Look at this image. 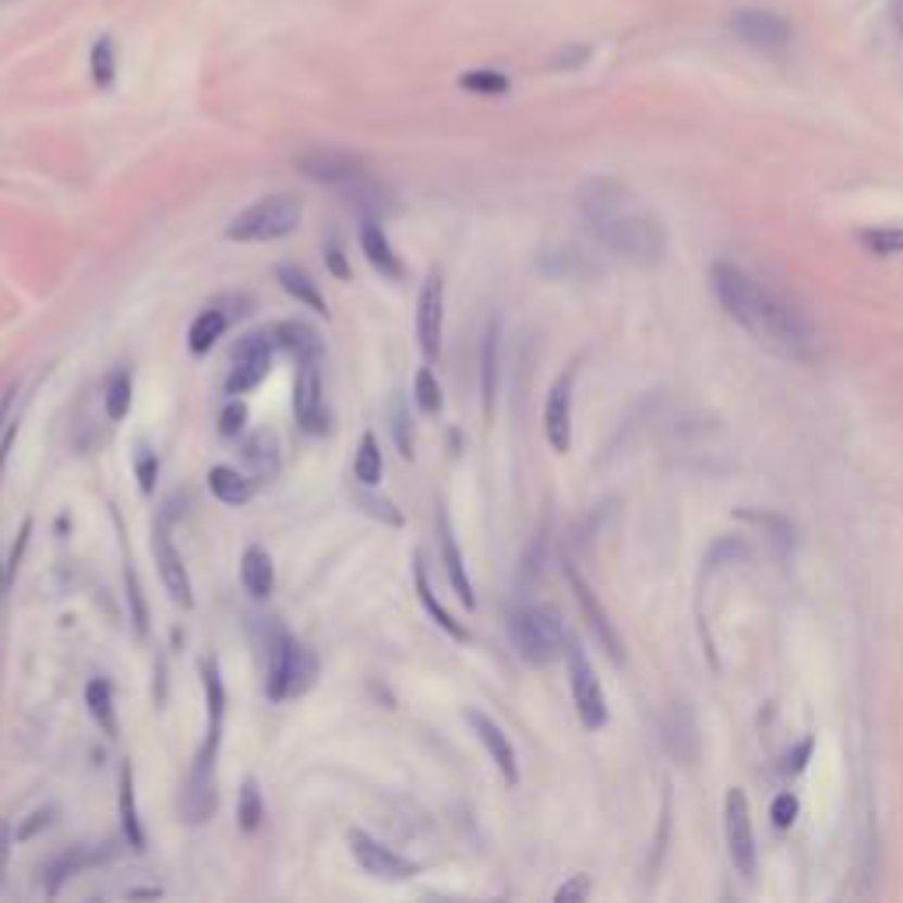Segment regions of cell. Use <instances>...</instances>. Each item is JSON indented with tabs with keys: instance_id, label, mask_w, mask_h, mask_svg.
<instances>
[{
	"instance_id": "cell-38",
	"label": "cell",
	"mask_w": 903,
	"mask_h": 903,
	"mask_svg": "<svg viewBox=\"0 0 903 903\" xmlns=\"http://www.w3.org/2000/svg\"><path fill=\"white\" fill-rule=\"evenodd\" d=\"M414 399L420 406V414H442V406H445V395H442V385H437V378L431 367H420L417 378H414Z\"/></svg>"
},
{
	"instance_id": "cell-44",
	"label": "cell",
	"mask_w": 903,
	"mask_h": 903,
	"mask_svg": "<svg viewBox=\"0 0 903 903\" xmlns=\"http://www.w3.org/2000/svg\"><path fill=\"white\" fill-rule=\"evenodd\" d=\"M28 536H33V516H25V519H22L18 540L11 544V550H8L4 564H0V593H4V589L11 586L14 572H18V564H22V555H25V547H28Z\"/></svg>"
},
{
	"instance_id": "cell-37",
	"label": "cell",
	"mask_w": 903,
	"mask_h": 903,
	"mask_svg": "<svg viewBox=\"0 0 903 903\" xmlns=\"http://www.w3.org/2000/svg\"><path fill=\"white\" fill-rule=\"evenodd\" d=\"M103 409H106V417L113 423L131 414V371H124V367H120V371L110 374L106 392H103Z\"/></svg>"
},
{
	"instance_id": "cell-16",
	"label": "cell",
	"mask_w": 903,
	"mask_h": 903,
	"mask_svg": "<svg viewBox=\"0 0 903 903\" xmlns=\"http://www.w3.org/2000/svg\"><path fill=\"white\" fill-rule=\"evenodd\" d=\"M734 36L755 50H780L790 42V25L776 11L766 8H741L730 18Z\"/></svg>"
},
{
	"instance_id": "cell-3",
	"label": "cell",
	"mask_w": 903,
	"mask_h": 903,
	"mask_svg": "<svg viewBox=\"0 0 903 903\" xmlns=\"http://www.w3.org/2000/svg\"><path fill=\"white\" fill-rule=\"evenodd\" d=\"M318 677V657L307 643L293 639L282 628H272V639H268V677H265V691L272 702L282 699H296L315 685Z\"/></svg>"
},
{
	"instance_id": "cell-48",
	"label": "cell",
	"mask_w": 903,
	"mask_h": 903,
	"mask_svg": "<svg viewBox=\"0 0 903 903\" xmlns=\"http://www.w3.org/2000/svg\"><path fill=\"white\" fill-rule=\"evenodd\" d=\"M462 89L480 96H501L508 92V78L501 71H470V75H462Z\"/></svg>"
},
{
	"instance_id": "cell-28",
	"label": "cell",
	"mask_w": 903,
	"mask_h": 903,
	"mask_svg": "<svg viewBox=\"0 0 903 903\" xmlns=\"http://www.w3.org/2000/svg\"><path fill=\"white\" fill-rule=\"evenodd\" d=\"M240 583L254 600H265L276 589V564L265 547H247L240 558Z\"/></svg>"
},
{
	"instance_id": "cell-36",
	"label": "cell",
	"mask_w": 903,
	"mask_h": 903,
	"mask_svg": "<svg viewBox=\"0 0 903 903\" xmlns=\"http://www.w3.org/2000/svg\"><path fill=\"white\" fill-rule=\"evenodd\" d=\"M381 473H385V462H381V445L371 431H364L360 437V448H357V459H353V476L360 480L364 487H374Z\"/></svg>"
},
{
	"instance_id": "cell-2",
	"label": "cell",
	"mask_w": 903,
	"mask_h": 903,
	"mask_svg": "<svg viewBox=\"0 0 903 903\" xmlns=\"http://www.w3.org/2000/svg\"><path fill=\"white\" fill-rule=\"evenodd\" d=\"M578 212H583L593 237L618 258L635 265H660L667 254V230L618 180H589L578 191Z\"/></svg>"
},
{
	"instance_id": "cell-19",
	"label": "cell",
	"mask_w": 903,
	"mask_h": 903,
	"mask_svg": "<svg viewBox=\"0 0 903 903\" xmlns=\"http://www.w3.org/2000/svg\"><path fill=\"white\" fill-rule=\"evenodd\" d=\"M466 724L473 727L476 734V741L487 748V755L494 759V766H498V773L505 776V784H519V762H516V748L512 741H508V734L494 724V720L487 713H480V710H466Z\"/></svg>"
},
{
	"instance_id": "cell-1",
	"label": "cell",
	"mask_w": 903,
	"mask_h": 903,
	"mask_svg": "<svg viewBox=\"0 0 903 903\" xmlns=\"http://www.w3.org/2000/svg\"><path fill=\"white\" fill-rule=\"evenodd\" d=\"M710 287L724 310L755 339L759 346L784 360H812L818 353L815 325L801 315L794 304H787L780 293L762 287L745 268L730 262H716L710 268Z\"/></svg>"
},
{
	"instance_id": "cell-54",
	"label": "cell",
	"mask_w": 903,
	"mask_h": 903,
	"mask_svg": "<svg viewBox=\"0 0 903 903\" xmlns=\"http://www.w3.org/2000/svg\"><path fill=\"white\" fill-rule=\"evenodd\" d=\"M18 431H22V420H18V417H11V420H8V428L0 431V476H4L8 456H11L14 442H18Z\"/></svg>"
},
{
	"instance_id": "cell-8",
	"label": "cell",
	"mask_w": 903,
	"mask_h": 903,
	"mask_svg": "<svg viewBox=\"0 0 903 903\" xmlns=\"http://www.w3.org/2000/svg\"><path fill=\"white\" fill-rule=\"evenodd\" d=\"M564 657H569V685H572L578 720L586 724V730H600L607 724V699H603L600 677L593 671V663L578 643H569Z\"/></svg>"
},
{
	"instance_id": "cell-20",
	"label": "cell",
	"mask_w": 903,
	"mask_h": 903,
	"mask_svg": "<svg viewBox=\"0 0 903 903\" xmlns=\"http://www.w3.org/2000/svg\"><path fill=\"white\" fill-rule=\"evenodd\" d=\"M564 575H569V586H572V593H575V603H578V611H583L586 625L593 628V635H597L607 653H611V660H621V657H625V653H621V639H618V632H614V625H611V618H607V611L600 607L597 593H593V589L586 586V578L578 575V572L572 569V564H564Z\"/></svg>"
},
{
	"instance_id": "cell-51",
	"label": "cell",
	"mask_w": 903,
	"mask_h": 903,
	"mask_svg": "<svg viewBox=\"0 0 903 903\" xmlns=\"http://www.w3.org/2000/svg\"><path fill=\"white\" fill-rule=\"evenodd\" d=\"M325 268H329L335 279H349L353 276V268L346 262V251H343V240H339L335 233L325 237Z\"/></svg>"
},
{
	"instance_id": "cell-41",
	"label": "cell",
	"mask_w": 903,
	"mask_h": 903,
	"mask_svg": "<svg viewBox=\"0 0 903 903\" xmlns=\"http://www.w3.org/2000/svg\"><path fill=\"white\" fill-rule=\"evenodd\" d=\"M392 434H395V445H399V456L403 459H414V420H409V409L406 403L395 395L392 399Z\"/></svg>"
},
{
	"instance_id": "cell-11",
	"label": "cell",
	"mask_w": 903,
	"mask_h": 903,
	"mask_svg": "<svg viewBox=\"0 0 903 903\" xmlns=\"http://www.w3.org/2000/svg\"><path fill=\"white\" fill-rule=\"evenodd\" d=\"M442 332H445V282L437 272H428L417 301V343L428 364L442 357Z\"/></svg>"
},
{
	"instance_id": "cell-53",
	"label": "cell",
	"mask_w": 903,
	"mask_h": 903,
	"mask_svg": "<svg viewBox=\"0 0 903 903\" xmlns=\"http://www.w3.org/2000/svg\"><path fill=\"white\" fill-rule=\"evenodd\" d=\"M773 823L780 826V829H787L790 823H794V815H798V798L794 794H780L773 801Z\"/></svg>"
},
{
	"instance_id": "cell-21",
	"label": "cell",
	"mask_w": 903,
	"mask_h": 903,
	"mask_svg": "<svg viewBox=\"0 0 903 903\" xmlns=\"http://www.w3.org/2000/svg\"><path fill=\"white\" fill-rule=\"evenodd\" d=\"M360 251H364V258L371 262L374 272H381V279L399 282L406 276V265H403L399 254H395L392 240H389L385 230H381L378 219H364L360 222Z\"/></svg>"
},
{
	"instance_id": "cell-56",
	"label": "cell",
	"mask_w": 903,
	"mask_h": 903,
	"mask_svg": "<svg viewBox=\"0 0 903 903\" xmlns=\"http://www.w3.org/2000/svg\"><path fill=\"white\" fill-rule=\"evenodd\" d=\"M809 752H812V741H804V745L798 748V752L787 759V770H790V773H801V770H804V759H809Z\"/></svg>"
},
{
	"instance_id": "cell-29",
	"label": "cell",
	"mask_w": 903,
	"mask_h": 903,
	"mask_svg": "<svg viewBox=\"0 0 903 903\" xmlns=\"http://www.w3.org/2000/svg\"><path fill=\"white\" fill-rule=\"evenodd\" d=\"M120 829H124V843L131 847L135 854L145 851V829H141V815H138L135 766L131 762H124L120 766Z\"/></svg>"
},
{
	"instance_id": "cell-7",
	"label": "cell",
	"mask_w": 903,
	"mask_h": 903,
	"mask_svg": "<svg viewBox=\"0 0 903 903\" xmlns=\"http://www.w3.org/2000/svg\"><path fill=\"white\" fill-rule=\"evenodd\" d=\"M346 843H349L353 861H357V865H360L367 875H371V879H381V882H409L414 875H420L417 861L395 854L392 847H385L381 840H374L371 832H364V829H349V832H346Z\"/></svg>"
},
{
	"instance_id": "cell-42",
	"label": "cell",
	"mask_w": 903,
	"mask_h": 903,
	"mask_svg": "<svg viewBox=\"0 0 903 903\" xmlns=\"http://www.w3.org/2000/svg\"><path fill=\"white\" fill-rule=\"evenodd\" d=\"M124 583H127V600H131L135 632L141 635V639H145V635H149V607H145V593H141L138 572L131 569V561H127V569H124Z\"/></svg>"
},
{
	"instance_id": "cell-49",
	"label": "cell",
	"mask_w": 903,
	"mask_h": 903,
	"mask_svg": "<svg viewBox=\"0 0 903 903\" xmlns=\"http://www.w3.org/2000/svg\"><path fill=\"white\" fill-rule=\"evenodd\" d=\"M589 56H593V50L586 47V42H564L561 50L550 53V67L555 71H578V67L589 64Z\"/></svg>"
},
{
	"instance_id": "cell-22",
	"label": "cell",
	"mask_w": 903,
	"mask_h": 903,
	"mask_svg": "<svg viewBox=\"0 0 903 903\" xmlns=\"http://www.w3.org/2000/svg\"><path fill=\"white\" fill-rule=\"evenodd\" d=\"M498 378H501V325H498V318H491L484 329V343H480V403H484L487 420L494 417Z\"/></svg>"
},
{
	"instance_id": "cell-52",
	"label": "cell",
	"mask_w": 903,
	"mask_h": 903,
	"mask_svg": "<svg viewBox=\"0 0 903 903\" xmlns=\"http://www.w3.org/2000/svg\"><path fill=\"white\" fill-rule=\"evenodd\" d=\"M586 896H589V875H572V879L555 893L558 903H572V900H586Z\"/></svg>"
},
{
	"instance_id": "cell-33",
	"label": "cell",
	"mask_w": 903,
	"mask_h": 903,
	"mask_svg": "<svg viewBox=\"0 0 903 903\" xmlns=\"http://www.w3.org/2000/svg\"><path fill=\"white\" fill-rule=\"evenodd\" d=\"M85 705H89V716L99 724V730L106 738H117V710H113V685L106 677H92L85 685Z\"/></svg>"
},
{
	"instance_id": "cell-24",
	"label": "cell",
	"mask_w": 903,
	"mask_h": 903,
	"mask_svg": "<svg viewBox=\"0 0 903 903\" xmlns=\"http://www.w3.org/2000/svg\"><path fill=\"white\" fill-rule=\"evenodd\" d=\"M437 536H442V561H445L448 583H452V589H456V597L466 603V611H473L476 593H473L470 572H466V561H462V550L456 544V533H452V522H448L445 512H437Z\"/></svg>"
},
{
	"instance_id": "cell-23",
	"label": "cell",
	"mask_w": 903,
	"mask_h": 903,
	"mask_svg": "<svg viewBox=\"0 0 903 903\" xmlns=\"http://www.w3.org/2000/svg\"><path fill=\"white\" fill-rule=\"evenodd\" d=\"M216 776L212 773H188V780H183L180 790V815L188 826H205L212 815H216Z\"/></svg>"
},
{
	"instance_id": "cell-47",
	"label": "cell",
	"mask_w": 903,
	"mask_h": 903,
	"mask_svg": "<svg viewBox=\"0 0 903 903\" xmlns=\"http://www.w3.org/2000/svg\"><path fill=\"white\" fill-rule=\"evenodd\" d=\"M53 818H56V804H42V809L28 812V815L22 818V823H18V829H14V840H18V843L36 840L42 829L53 826Z\"/></svg>"
},
{
	"instance_id": "cell-10",
	"label": "cell",
	"mask_w": 903,
	"mask_h": 903,
	"mask_svg": "<svg viewBox=\"0 0 903 903\" xmlns=\"http://www.w3.org/2000/svg\"><path fill=\"white\" fill-rule=\"evenodd\" d=\"M202 685H205V705H208V727H205V741L194 755V773H216V759H219V741H222V716H226V688H222V674H219V660L208 657L202 663Z\"/></svg>"
},
{
	"instance_id": "cell-12",
	"label": "cell",
	"mask_w": 903,
	"mask_h": 903,
	"mask_svg": "<svg viewBox=\"0 0 903 903\" xmlns=\"http://www.w3.org/2000/svg\"><path fill=\"white\" fill-rule=\"evenodd\" d=\"M660 741L667 748V755L674 762H682V766H691V762L699 759L702 738H699L696 713H691L688 702H682V699L667 702V710L660 716Z\"/></svg>"
},
{
	"instance_id": "cell-25",
	"label": "cell",
	"mask_w": 903,
	"mask_h": 903,
	"mask_svg": "<svg viewBox=\"0 0 903 903\" xmlns=\"http://www.w3.org/2000/svg\"><path fill=\"white\" fill-rule=\"evenodd\" d=\"M339 194L346 198V202L353 205L360 212L364 219H385L389 212L395 208V202H392V194L381 188L378 180H371L367 174H360V177H353L349 183H343V188H335Z\"/></svg>"
},
{
	"instance_id": "cell-43",
	"label": "cell",
	"mask_w": 903,
	"mask_h": 903,
	"mask_svg": "<svg viewBox=\"0 0 903 903\" xmlns=\"http://www.w3.org/2000/svg\"><path fill=\"white\" fill-rule=\"evenodd\" d=\"M135 476H138V491L141 494H152L155 491V480H160V456H155V452L145 442L135 445Z\"/></svg>"
},
{
	"instance_id": "cell-26",
	"label": "cell",
	"mask_w": 903,
	"mask_h": 903,
	"mask_svg": "<svg viewBox=\"0 0 903 903\" xmlns=\"http://www.w3.org/2000/svg\"><path fill=\"white\" fill-rule=\"evenodd\" d=\"M414 586H417V600H420V607L431 614L434 625L442 628V632L448 635V639H456V643H470V632H466V625H459V621L445 611V603L434 597V589H431V583H428V569H423V558H420V555H414Z\"/></svg>"
},
{
	"instance_id": "cell-15",
	"label": "cell",
	"mask_w": 903,
	"mask_h": 903,
	"mask_svg": "<svg viewBox=\"0 0 903 903\" xmlns=\"http://www.w3.org/2000/svg\"><path fill=\"white\" fill-rule=\"evenodd\" d=\"M152 555L155 564H160V575H163V586L169 593V600L180 603L183 611H191L194 607V586H191V575L183 569V558L177 555L174 540H169V522H155L152 530Z\"/></svg>"
},
{
	"instance_id": "cell-30",
	"label": "cell",
	"mask_w": 903,
	"mask_h": 903,
	"mask_svg": "<svg viewBox=\"0 0 903 903\" xmlns=\"http://www.w3.org/2000/svg\"><path fill=\"white\" fill-rule=\"evenodd\" d=\"M276 279H279V287L287 290L296 304H304V307L315 310V315L329 318V304H325L318 282L310 279L307 268H301V265H279V268H276Z\"/></svg>"
},
{
	"instance_id": "cell-6",
	"label": "cell",
	"mask_w": 903,
	"mask_h": 903,
	"mask_svg": "<svg viewBox=\"0 0 903 903\" xmlns=\"http://www.w3.org/2000/svg\"><path fill=\"white\" fill-rule=\"evenodd\" d=\"M272 349H276L272 329H258L240 339L233 346V367L226 374V395H247L258 389L268 378V371H272Z\"/></svg>"
},
{
	"instance_id": "cell-50",
	"label": "cell",
	"mask_w": 903,
	"mask_h": 903,
	"mask_svg": "<svg viewBox=\"0 0 903 903\" xmlns=\"http://www.w3.org/2000/svg\"><path fill=\"white\" fill-rule=\"evenodd\" d=\"M244 423H247V403L240 399V395H233V399L226 403L222 414H219V434L222 437H240Z\"/></svg>"
},
{
	"instance_id": "cell-18",
	"label": "cell",
	"mask_w": 903,
	"mask_h": 903,
	"mask_svg": "<svg viewBox=\"0 0 903 903\" xmlns=\"http://www.w3.org/2000/svg\"><path fill=\"white\" fill-rule=\"evenodd\" d=\"M572 385H575V367H569V371L550 385L547 403H544L547 445L555 452H561V456L572 448Z\"/></svg>"
},
{
	"instance_id": "cell-32",
	"label": "cell",
	"mask_w": 903,
	"mask_h": 903,
	"mask_svg": "<svg viewBox=\"0 0 903 903\" xmlns=\"http://www.w3.org/2000/svg\"><path fill=\"white\" fill-rule=\"evenodd\" d=\"M208 491L216 494L222 505H247L254 498V487H258V480L244 476L233 466H212L208 470Z\"/></svg>"
},
{
	"instance_id": "cell-17",
	"label": "cell",
	"mask_w": 903,
	"mask_h": 903,
	"mask_svg": "<svg viewBox=\"0 0 903 903\" xmlns=\"http://www.w3.org/2000/svg\"><path fill=\"white\" fill-rule=\"evenodd\" d=\"M117 854H120L117 840H106V843H78V847H71V851L56 854V857L50 861V865H47V896L61 893V886L71 879V875H78V872H85V868L106 865V861H113Z\"/></svg>"
},
{
	"instance_id": "cell-40",
	"label": "cell",
	"mask_w": 903,
	"mask_h": 903,
	"mask_svg": "<svg viewBox=\"0 0 903 903\" xmlns=\"http://www.w3.org/2000/svg\"><path fill=\"white\" fill-rule=\"evenodd\" d=\"M92 78L99 89H110L113 78H117V50H113L110 36L96 39V47H92Z\"/></svg>"
},
{
	"instance_id": "cell-34",
	"label": "cell",
	"mask_w": 903,
	"mask_h": 903,
	"mask_svg": "<svg viewBox=\"0 0 903 903\" xmlns=\"http://www.w3.org/2000/svg\"><path fill=\"white\" fill-rule=\"evenodd\" d=\"M244 459L254 466V480H268L279 473V442L272 431H258L247 437Z\"/></svg>"
},
{
	"instance_id": "cell-9",
	"label": "cell",
	"mask_w": 903,
	"mask_h": 903,
	"mask_svg": "<svg viewBox=\"0 0 903 903\" xmlns=\"http://www.w3.org/2000/svg\"><path fill=\"white\" fill-rule=\"evenodd\" d=\"M724 829H727V851L734 861V872L752 879L755 875V829H752V812H748L745 790L730 787L724 798Z\"/></svg>"
},
{
	"instance_id": "cell-5",
	"label": "cell",
	"mask_w": 903,
	"mask_h": 903,
	"mask_svg": "<svg viewBox=\"0 0 903 903\" xmlns=\"http://www.w3.org/2000/svg\"><path fill=\"white\" fill-rule=\"evenodd\" d=\"M508 635H512L516 653L526 663H550L564 653V625L561 614L547 603H526L508 618Z\"/></svg>"
},
{
	"instance_id": "cell-55",
	"label": "cell",
	"mask_w": 903,
	"mask_h": 903,
	"mask_svg": "<svg viewBox=\"0 0 903 903\" xmlns=\"http://www.w3.org/2000/svg\"><path fill=\"white\" fill-rule=\"evenodd\" d=\"M11 847H14V829H11V823L0 818V886H4V875H8Z\"/></svg>"
},
{
	"instance_id": "cell-35",
	"label": "cell",
	"mask_w": 903,
	"mask_h": 903,
	"mask_svg": "<svg viewBox=\"0 0 903 903\" xmlns=\"http://www.w3.org/2000/svg\"><path fill=\"white\" fill-rule=\"evenodd\" d=\"M265 823V801H262V787L254 776H244L237 794V826L240 832H258Z\"/></svg>"
},
{
	"instance_id": "cell-27",
	"label": "cell",
	"mask_w": 903,
	"mask_h": 903,
	"mask_svg": "<svg viewBox=\"0 0 903 903\" xmlns=\"http://www.w3.org/2000/svg\"><path fill=\"white\" fill-rule=\"evenodd\" d=\"M272 339H276V346L279 349H287L290 357H296V364H304V360H318L321 353H325V343H321V335L310 329L307 321H279L272 325Z\"/></svg>"
},
{
	"instance_id": "cell-57",
	"label": "cell",
	"mask_w": 903,
	"mask_h": 903,
	"mask_svg": "<svg viewBox=\"0 0 903 903\" xmlns=\"http://www.w3.org/2000/svg\"><path fill=\"white\" fill-rule=\"evenodd\" d=\"M127 896H131V900H145V896H149V900H155V896H163V889H160V886H149V889H131V893H127Z\"/></svg>"
},
{
	"instance_id": "cell-13",
	"label": "cell",
	"mask_w": 903,
	"mask_h": 903,
	"mask_svg": "<svg viewBox=\"0 0 903 903\" xmlns=\"http://www.w3.org/2000/svg\"><path fill=\"white\" fill-rule=\"evenodd\" d=\"M293 414H296V423H301L304 434H325L329 431V409H325V385H321L318 360H304L301 371H296Z\"/></svg>"
},
{
	"instance_id": "cell-45",
	"label": "cell",
	"mask_w": 903,
	"mask_h": 903,
	"mask_svg": "<svg viewBox=\"0 0 903 903\" xmlns=\"http://www.w3.org/2000/svg\"><path fill=\"white\" fill-rule=\"evenodd\" d=\"M861 244H865L872 254H903V230L900 226H882V230H868L861 233Z\"/></svg>"
},
{
	"instance_id": "cell-39",
	"label": "cell",
	"mask_w": 903,
	"mask_h": 903,
	"mask_svg": "<svg viewBox=\"0 0 903 903\" xmlns=\"http://www.w3.org/2000/svg\"><path fill=\"white\" fill-rule=\"evenodd\" d=\"M353 505H357L360 512H367L371 519L385 522V526H403V522H406L399 508H395V501H389V498H378V494L364 491V484H360V491H353Z\"/></svg>"
},
{
	"instance_id": "cell-4",
	"label": "cell",
	"mask_w": 903,
	"mask_h": 903,
	"mask_svg": "<svg viewBox=\"0 0 903 903\" xmlns=\"http://www.w3.org/2000/svg\"><path fill=\"white\" fill-rule=\"evenodd\" d=\"M301 219H304L301 198L268 194L247 205L244 212H237L230 226H226V240H237V244H268V240H282L296 233Z\"/></svg>"
},
{
	"instance_id": "cell-31",
	"label": "cell",
	"mask_w": 903,
	"mask_h": 903,
	"mask_svg": "<svg viewBox=\"0 0 903 903\" xmlns=\"http://www.w3.org/2000/svg\"><path fill=\"white\" fill-rule=\"evenodd\" d=\"M226 329H230V315H226L219 304L198 310V318L191 321V329H188V349L194 353V357H205V353H212V346L222 339Z\"/></svg>"
},
{
	"instance_id": "cell-46",
	"label": "cell",
	"mask_w": 903,
	"mask_h": 903,
	"mask_svg": "<svg viewBox=\"0 0 903 903\" xmlns=\"http://www.w3.org/2000/svg\"><path fill=\"white\" fill-rule=\"evenodd\" d=\"M738 516H741V519H748V522H755V526H766V530L773 533V540L780 544V547H790V544H794V530H790V522H787V519L773 516V512H752V508H741Z\"/></svg>"
},
{
	"instance_id": "cell-14",
	"label": "cell",
	"mask_w": 903,
	"mask_h": 903,
	"mask_svg": "<svg viewBox=\"0 0 903 903\" xmlns=\"http://www.w3.org/2000/svg\"><path fill=\"white\" fill-rule=\"evenodd\" d=\"M296 169H301L307 180L325 183V188H343V183H349L353 177L367 174L360 155L343 152V149H307L296 155Z\"/></svg>"
},
{
	"instance_id": "cell-58",
	"label": "cell",
	"mask_w": 903,
	"mask_h": 903,
	"mask_svg": "<svg viewBox=\"0 0 903 903\" xmlns=\"http://www.w3.org/2000/svg\"><path fill=\"white\" fill-rule=\"evenodd\" d=\"M893 22H896V28L903 33V0H893Z\"/></svg>"
}]
</instances>
